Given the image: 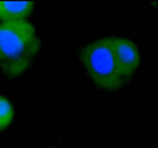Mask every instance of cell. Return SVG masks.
Here are the masks:
<instances>
[{
    "mask_svg": "<svg viewBox=\"0 0 158 148\" xmlns=\"http://www.w3.org/2000/svg\"><path fill=\"white\" fill-rule=\"evenodd\" d=\"M40 47L39 36L26 19L0 24V66L8 76H15L27 69Z\"/></svg>",
    "mask_w": 158,
    "mask_h": 148,
    "instance_id": "obj_1",
    "label": "cell"
},
{
    "mask_svg": "<svg viewBox=\"0 0 158 148\" xmlns=\"http://www.w3.org/2000/svg\"><path fill=\"white\" fill-rule=\"evenodd\" d=\"M80 60L99 87L115 90L124 83L125 80L119 71L113 52L111 36L88 43L82 49Z\"/></svg>",
    "mask_w": 158,
    "mask_h": 148,
    "instance_id": "obj_2",
    "label": "cell"
},
{
    "mask_svg": "<svg viewBox=\"0 0 158 148\" xmlns=\"http://www.w3.org/2000/svg\"><path fill=\"white\" fill-rule=\"evenodd\" d=\"M112 49L117 67L126 80L134 73L140 63L138 48L129 39L111 36Z\"/></svg>",
    "mask_w": 158,
    "mask_h": 148,
    "instance_id": "obj_3",
    "label": "cell"
},
{
    "mask_svg": "<svg viewBox=\"0 0 158 148\" xmlns=\"http://www.w3.org/2000/svg\"><path fill=\"white\" fill-rule=\"evenodd\" d=\"M33 2L0 1V19L3 22L23 20L31 13Z\"/></svg>",
    "mask_w": 158,
    "mask_h": 148,
    "instance_id": "obj_4",
    "label": "cell"
},
{
    "mask_svg": "<svg viewBox=\"0 0 158 148\" xmlns=\"http://www.w3.org/2000/svg\"><path fill=\"white\" fill-rule=\"evenodd\" d=\"M13 116L14 110L10 102L6 97L0 96V130L9 126Z\"/></svg>",
    "mask_w": 158,
    "mask_h": 148,
    "instance_id": "obj_5",
    "label": "cell"
}]
</instances>
